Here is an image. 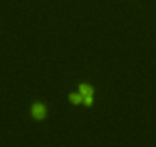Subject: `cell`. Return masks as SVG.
Returning a JSON list of instances; mask_svg holds the SVG:
<instances>
[{"instance_id":"1","label":"cell","mask_w":156,"mask_h":147,"mask_svg":"<svg viewBox=\"0 0 156 147\" xmlns=\"http://www.w3.org/2000/svg\"><path fill=\"white\" fill-rule=\"evenodd\" d=\"M78 95H80V98H81V103H84V104H87V106L92 104V101H94V89H92L89 84L80 86Z\"/></svg>"},{"instance_id":"2","label":"cell","mask_w":156,"mask_h":147,"mask_svg":"<svg viewBox=\"0 0 156 147\" xmlns=\"http://www.w3.org/2000/svg\"><path fill=\"white\" fill-rule=\"evenodd\" d=\"M32 115H34V118H37V120H43V118L46 117V107H44L41 103H35V104L32 106Z\"/></svg>"}]
</instances>
